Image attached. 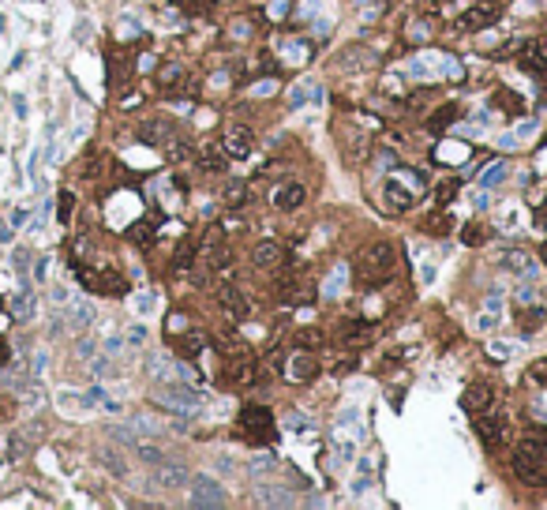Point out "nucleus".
Returning <instances> with one entry per match:
<instances>
[{
	"label": "nucleus",
	"mask_w": 547,
	"mask_h": 510,
	"mask_svg": "<svg viewBox=\"0 0 547 510\" xmlns=\"http://www.w3.org/2000/svg\"><path fill=\"white\" fill-rule=\"evenodd\" d=\"M393 267H398V252H393L390 244H371L356 259V274H360L364 286H386Z\"/></svg>",
	"instance_id": "nucleus-1"
},
{
	"label": "nucleus",
	"mask_w": 547,
	"mask_h": 510,
	"mask_svg": "<svg viewBox=\"0 0 547 510\" xmlns=\"http://www.w3.org/2000/svg\"><path fill=\"white\" fill-rule=\"evenodd\" d=\"M154 405L158 409H169V413H180V417H191V413H199L203 409V394L199 390H191V387H161L154 390Z\"/></svg>",
	"instance_id": "nucleus-2"
},
{
	"label": "nucleus",
	"mask_w": 547,
	"mask_h": 510,
	"mask_svg": "<svg viewBox=\"0 0 547 510\" xmlns=\"http://www.w3.org/2000/svg\"><path fill=\"white\" fill-rule=\"evenodd\" d=\"M240 436L251 439V443H270L278 431H274V413L266 405H248L240 409Z\"/></svg>",
	"instance_id": "nucleus-3"
},
{
	"label": "nucleus",
	"mask_w": 547,
	"mask_h": 510,
	"mask_svg": "<svg viewBox=\"0 0 547 510\" xmlns=\"http://www.w3.org/2000/svg\"><path fill=\"white\" fill-rule=\"evenodd\" d=\"M330 68L334 72H342V75H356V72H367V68H375V53H371L367 46H345L337 57L330 60Z\"/></svg>",
	"instance_id": "nucleus-4"
},
{
	"label": "nucleus",
	"mask_w": 547,
	"mask_h": 510,
	"mask_svg": "<svg viewBox=\"0 0 547 510\" xmlns=\"http://www.w3.org/2000/svg\"><path fill=\"white\" fill-rule=\"evenodd\" d=\"M417 195H420V192L412 188V184H405L401 177H390L386 188H382V203H386V210L398 214V210H409L412 203H417Z\"/></svg>",
	"instance_id": "nucleus-5"
},
{
	"label": "nucleus",
	"mask_w": 547,
	"mask_h": 510,
	"mask_svg": "<svg viewBox=\"0 0 547 510\" xmlns=\"http://www.w3.org/2000/svg\"><path fill=\"white\" fill-rule=\"evenodd\" d=\"M191 506H225V488L210 476H191Z\"/></svg>",
	"instance_id": "nucleus-6"
},
{
	"label": "nucleus",
	"mask_w": 547,
	"mask_h": 510,
	"mask_svg": "<svg viewBox=\"0 0 547 510\" xmlns=\"http://www.w3.org/2000/svg\"><path fill=\"white\" fill-rule=\"evenodd\" d=\"M518 64L529 75H536V79H543L547 75V38H532V41H525V49H521V57Z\"/></svg>",
	"instance_id": "nucleus-7"
},
{
	"label": "nucleus",
	"mask_w": 547,
	"mask_h": 510,
	"mask_svg": "<svg viewBox=\"0 0 547 510\" xmlns=\"http://www.w3.org/2000/svg\"><path fill=\"white\" fill-rule=\"evenodd\" d=\"M203 259H206V267H210V270H225V267H233V252H229L225 236L217 233V229L206 233V241H203Z\"/></svg>",
	"instance_id": "nucleus-8"
},
{
	"label": "nucleus",
	"mask_w": 547,
	"mask_h": 510,
	"mask_svg": "<svg viewBox=\"0 0 547 510\" xmlns=\"http://www.w3.org/2000/svg\"><path fill=\"white\" fill-rule=\"evenodd\" d=\"M518 458L525 462H536V465H547V431L543 428H529V436L518 443Z\"/></svg>",
	"instance_id": "nucleus-9"
},
{
	"label": "nucleus",
	"mask_w": 547,
	"mask_h": 510,
	"mask_svg": "<svg viewBox=\"0 0 547 510\" xmlns=\"http://www.w3.org/2000/svg\"><path fill=\"white\" fill-rule=\"evenodd\" d=\"M461 409L465 413H484V409H495V390L491 383H468L465 394H461Z\"/></svg>",
	"instance_id": "nucleus-10"
},
{
	"label": "nucleus",
	"mask_w": 547,
	"mask_h": 510,
	"mask_svg": "<svg viewBox=\"0 0 547 510\" xmlns=\"http://www.w3.org/2000/svg\"><path fill=\"white\" fill-rule=\"evenodd\" d=\"M476 431L487 447H499V443L506 439V420L499 413H491V409H484V413H476Z\"/></svg>",
	"instance_id": "nucleus-11"
},
{
	"label": "nucleus",
	"mask_w": 547,
	"mask_h": 510,
	"mask_svg": "<svg viewBox=\"0 0 547 510\" xmlns=\"http://www.w3.org/2000/svg\"><path fill=\"white\" fill-rule=\"evenodd\" d=\"M337 342L349 345V349H364V345L371 342V327L367 323H360V319H345V323H337Z\"/></svg>",
	"instance_id": "nucleus-12"
},
{
	"label": "nucleus",
	"mask_w": 547,
	"mask_h": 510,
	"mask_svg": "<svg viewBox=\"0 0 547 510\" xmlns=\"http://www.w3.org/2000/svg\"><path fill=\"white\" fill-rule=\"evenodd\" d=\"M499 19V4H476V8H468V12L457 19V27L461 30H468V34H473V30H484V27H491Z\"/></svg>",
	"instance_id": "nucleus-13"
},
{
	"label": "nucleus",
	"mask_w": 547,
	"mask_h": 510,
	"mask_svg": "<svg viewBox=\"0 0 547 510\" xmlns=\"http://www.w3.org/2000/svg\"><path fill=\"white\" fill-rule=\"evenodd\" d=\"M251 503L255 506H292V495L285 484H259L251 492Z\"/></svg>",
	"instance_id": "nucleus-14"
},
{
	"label": "nucleus",
	"mask_w": 547,
	"mask_h": 510,
	"mask_svg": "<svg viewBox=\"0 0 547 510\" xmlns=\"http://www.w3.org/2000/svg\"><path fill=\"white\" fill-rule=\"evenodd\" d=\"M251 147H255V135H251L248 124H233V128L225 132V150H229L233 158H248Z\"/></svg>",
	"instance_id": "nucleus-15"
},
{
	"label": "nucleus",
	"mask_w": 547,
	"mask_h": 510,
	"mask_svg": "<svg viewBox=\"0 0 547 510\" xmlns=\"http://www.w3.org/2000/svg\"><path fill=\"white\" fill-rule=\"evenodd\" d=\"M337 147H345V158L356 166L367 150V135L360 132V128H337Z\"/></svg>",
	"instance_id": "nucleus-16"
},
{
	"label": "nucleus",
	"mask_w": 547,
	"mask_h": 510,
	"mask_svg": "<svg viewBox=\"0 0 547 510\" xmlns=\"http://www.w3.org/2000/svg\"><path fill=\"white\" fill-rule=\"evenodd\" d=\"M513 476L529 488H547V465H536V462H525L513 454Z\"/></svg>",
	"instance_id": "nucleus-17"
},
{
	"label": "nucleus",
	"mask_w": 547,
	"mask_h": 510,
	"mask_svg": "<svg viewBox=\"0 0 547 510\" xmlns=\"http://www.w3.org/2000/svg\"><path fill=\"white\" fill-rule=\"evenodd\" d=\"M304 199H308L304 184H278V192H274V207L278 210H300Z\"/></svg>",
	"instance_id": "nucleus-18"
},
{
	"label": "nucleus",
	"mask_w": 547,
	"mask_h": 510,
	"mask_svg": "<svg viewBox=\"0 0 547 510\" xmlns=\"http://www.w3.org/2000/svg\"><path fill=\"white\" fill-rule=\"evenodd\" d=\"M154 469H158V484L161 488H188L191 484V469H188V465L161 462V465H154Z\"/></svg>",
	"instance_id": "nucleus-19"
},
{
	"label": "nucleus",
	"mask_w": 547,
	"mask_h": 510,
	"mask_svg": "<svg viewBox=\"0 0 547 510\" xmlns=\"http://www.w3.org/2000/svg\"><path fill=\"white\" fill-rule=\"evenodd\" d=\"M251 263L255 267H281L285 263V244H278V241H262L255 244V252H251Z\"/></svg>",
	"instance_id": "nucleus-20"
},
{
	"label": "nucleus",
	"mask_w": 547,
	"mask_h": 510,
	"mask_svg": "<svg viewBox=\"0 0 547 510\" xmlns=\"http://www.w3.org/2000/svg\"><path fill=\"white\" fill-rule=\"evenodd\" d=\"M323 83H315V79H300L297 86L289 90V105L292 109H300V105H308V102H323Z\"/></svg>",
	"instance_id": "nucleus-21"
},
{
	"label": "nucleus",
	"mask_w": 547,
	"mask_h": 510,
	"mask_svg": "<svg viewBox=\"0 0 547 510\" xmlns=\"http://www.w3.org/2000/svg\"><path fill=\"white\" fill-rule=\"evenodd\" d=\"M315 375H319V364H315V356L297 353V356L289 361V379H297V383H311Z\"/></svg>",
	"instance_id": "nucleus-22"
},
{
	"label": "nucleus",
	"mask_w": 547,
	"mask_h": 510,
	"mask_svg": "<svg viewBox=\"0 0 547 510\" xmlns=\"http://www.w3.org/2000/svg\"><path fill=\"white\" fill-rule=\"evenodd\" d=\"M217 300L225 304V311H229L233 319H248V300L240 297L236 286H222V289H217Z\"/></svg>",
	"instance_id": "nucleus-23"
},
{
	"label": "nucleus",
	"mask_w": 547,
	"mask_h": 510,
	"mask_svg": "<svg viewBox=\"0 0 547 510\" xmlns=\"http://www.w3.org/2000/svg\"><path fill=\"white\" fill-rule=\"evenodd\" d=\"M457 113H461V109H457L454 102H446L443 109H435V113L428 116V132H431V135H443L446 128H450V124L457 121Z\"/></svg>",
	"instance_id": "nucleus-24"
},
{
	"label": "nucleus",
	"mask_w": 547,
	"mask_h": 510,
	"mask_svg": "<svg viewBox=\"0 0 547 510\" xmlns=\"http://www.w3.org/2000/svg\"><path fill=\"white\" fill-rule=\"evenodd\" d=\"M229 150L225 147H217V143H206L203 147V154H199V161H203V169H210V173H222L225 166H229Z\"/></svg>",
	"instance_id": "nucleus-25"
},
{
	"label": "nucleus",
	"mask_w": 547,
	"mask_h": 510,
	"mask_svg": "<svg viewBox=\"0 0 547 510\" xmlns=\"http://www.w3.org/2000/svg\"><path fill=\"white\" fill-rule=\"evenodd\" d=\"M495 102H499V109L510 113V116H521V113H525V98L513 94V90H506V86H499V90H495Z\"/></svg>",
	"instance_id": "nucleus-26"
},
{
	"label": "nucleus",
	"mask_w": 547,
	"mask_h": 510,
	"mask_svg": "<svg viewBox=\"0 0 547 510\" xmlns=\"http://www.w3.org/2000/svg\"><path fill=\"white\" fill-rule=\"evenodd\" d=\"M222 199H225V207H233V210H236V207H244V203L251 199V192H248V184H244V180H229Z\"/></svg>",
	"instance_id": "nucleus-27"
},
{
	"label": "nucleus",
	"mask_w": 547,
	"mask_h": 510,
	"mask_svg": "<svg viewBox=\"0 0 547 510\" xmlns=\"http://www.w3.org/2000/svg\"><path fill=\"white\" fill-rule=\"evenodd\" d=\"M128 241H135V244H154V222H147V218H139V222H131L128 225Z\"/></svg>",
	"instance_id": "nucleus-28"
},
{
	"label": "nucleus",
	"mask_w": 547,
	"mask_h": 510,
	"mask_svg": "<svg viewBox=\"0 0 547 510\" xmlns=\"http://www.w3.org/2000/svg\"><path fill=\"white\" fill-rule=\"evenodd\" d=\"M184 75H188V72H184L180 64H166V68L158 72V86H161V90H177V86L184 83Z\"/></svg>",
	"instance_id": "nucleus-29"
},
{
	"label": "nucleus",
	"mask_w": 547,
	"mask_h": 510,
	"mask_svg": "<svg viewBox=\"0 0 547 510\" xmlns=\"http://www.w3.org/2000/svg\"><path fill=\"white\" fill-rule=\"evenodd\" d=\"M203 345H206V338H203L199 330H188V334H180V338H177V349H180L184 356H199Z\"/></svg>",
	"instance_id": "nucleus-30"
},
{
	"label": "nucleus",
	"mask_w": 547,
	"mask_h": 510,
	"mask_svg": "<svg viewBox=\"0 0 547 510\" xmlns=\"http://www.w3.org/2000/svg\"><path fill=\"white\" fill-rule=\"evenodd\" d=\"M195 255H199V248H195V241H180L177 255H173V267H177V270H188V267L195 263Z\"/></svg>",
	"instance_id": "nucleus-31"
},
{
	"label": "nucleus",
	"mask_w": 547,
	"mask_h": 510,
	"mask_svg": "<svg viewBox=\"0 0 547 510\" xmlns=\"http://www.w3.org/2000/svg\"><path fill=\"white\" fill-rule=\"evenodd\" d=\"M506 267L510 270H518V274H525L532 281V263H529V252H518V248H513V252L506 255Z\"/></svg>",
	"instance_id": "nucleus-32"
},
{
	"label": "nucleus",
	"mask_w": 547,
	"mask_h": 510,
	"mask_svg": "<svg viewBox=\"0 0 547 510\" xmlns=\"http://www.w3.org/2000/svg\"><path fill=\"white\" fill-rule=\"evenodd\" d=\"M543 319H547V311H543V308H525V311H518V323H521L525 330H536Z\"/></svg>",
	"instance_id": "nucleus-33"
},
{
	"label": "nucleus",
	"mask_w": 547,
	"mask_h": 510,
	"mask_svg": "<svg viewBox=\"0 0 547 510\" xmlns=\"http://www.w3.org/2000/svg\"><path fill=\"white\" fill-rule=\"evenodd\" d=\"M68 319L75 323V327H86V323H90L94 319V308H90V304H72V308H68Z\"/></svg>",
	"instance_id": "nucleus-34"
},
{
	"label": "nucleus",
	"mask_w": 547,
	"mask_h": 510,
	"mask_svg": "<svg viewBox=\"0 0 547 510\" xmlns=\"http://www.w3.org/2000/svg\"><path fill=\"white\" fill-rule=\"evenodd\" d=\"M506 173H510V169H506V161H495V166L484 173V188H487V192H491V188H499V184L506 180Z\"/></svg>",
	"instance_id": "nucleus-35"
},
{
	"label": "nucleus",
	"mask_w": 547,
	"mask_h": 510,
	"mask_svg": "<svg viewBox=\"0 0 547 510\" xmlns=\"http://www.w3.org/2000/svg\"><path fill=\"white\" fill-rule=\"evenodd\" d=\"M135 454H139L147 465H161V462H166V454H161L158 447H150V443H135Z\"/></svg>",
	"instance_id": "nucleus-36"
},
{
	"label": "nucleus",
	"mask_w": 547,
	"mask_h": 510,
	"mask_svg": "<svg viewBox=\"0 0 547 510\" xmlns=\"http://www.w3.org/2000/svg\"><path fill=\"white\" fill-rule=\"evenodd\" d=\"M72 210H75V195L72 192H60V207H57V222L68 225L72 222Z\"/></svg>",
	"instance_id": "nucleus-37"
},
{
	"label": "nucleus",
	"mask_w": 547,
	"mask_h": 510,
	"mask_svg": "<svg viewBox=\"0 0 547 510\" xmlns=\"http://www.w3.org/2000/svg\"><path fill=\"white\" fill-rule=\"evenodd\" d=\"M274 469H278V462H274L270 454H259V458L251 462V473H255V476H266V473H274Z\"/></svg>",
	"instance_id": "nucleus-38"
},
{
	"label": "nucleus",
	"mask_w": 547,
	"mask_h": 510,
	"mask_svg": "<svg viewBox=\"0 0 547 510\" xmlns=\"http://www.w3.org/2000/svg\"><path fill=\"white\" fill-rule=\"evenodd\" d=\"M270 94H278V83L274 79H262V83L251 86V98H270Z\"/></svg>",
	"instance_id": "nucleus-39"
},
{
	"label": "nucleus",
	"mask_w": 547,
	"mask_h": 510,
	"mask_svg": "<svg viewBox=\"0 0 547 510\" xmlns=\"http://www.w3.org/2000/svg\"><path fill=\"white\" fill-rule=\"evenodd\" d=\"M342 286H345V267H337L334 274H330V281H326V297H334Z\"/></svg>",
	"instance_id": "nucleus-40"
},
{
	"label": "nucleus",
	"mask_w": 547,
	"mask_h": 510,
	"mask_svg": "<svg viewBox=\"0 0 547 510\" xmlns=\"http://www.w3.org/2000/svg\"><path fill=\"white\" fill-rule=\"evenodd\" d=\"M30 304H34V300H30V297H15V300H12V308H15V311H12V316H15V319H23V316H30Z\"/></svg>",
	"instance_id": "nucleus-41"
},
{
	"label": "nucleus",
	"mask_w": 547,
	"mask_h": 510,
	"mask_svg": "<svg viewBox=\"0 0 547 510\" xmlns=\"http://www.w3.org/2000/svg\"><path fill=\"white\" fill-rule=\"evenodd\" d=\"M289 8H292V0H270V15L274 19H285Z\"/></svg>",
	"instance_id": "nucleus-42"
},
{
	"label": "nucleus",
	"mask_w": 547,
	"mask_h": 510,
	"mask_svg": "<svg viewBox=\"0 0 547 510\" xmlns=\"http://www.w3.org/2000/svg\"><path fill=\"white\" fill-rule=\"evenodd\" d=\"M94 375H97V379H109V375H116V372H113V361H109V356H102V361H94Z\"/></svg>",
	"instance_id": "nucleus-43"
},
{
	"label": "nucleus",
	"mask_w": 547,
	"mask_h": 510,
	"mask_svg": "<svg viewBox=\"0 0 547 510\" xmlns=\"http://www.w3.org/2000/svg\"><path fill=\"white\" fill-rule=\"evenodd\" d=\"M233 38L236 41H248L251 38V23H248V19H236V23H233Z\"/></svg>",
	"instance_id": "nucleus-44"
},
{
	"label": "nucleus",
	"mask_w": 547,
	"mask_h": 510,
	"mask_svg": "<svg viewBox=\"0 0 547 510\" xmlns=\"http://www.w3.org/2000/svg\"><path fill=\"white\" fill-rule=\"evenodd\" d=\"M297 342L304 345V349H308V345H319L323 338H319V330H300V334H297Z\"/></svg>",
	"instance_id": "nucleus-45"
},
{
	"label": "nucleus",
	"mask_w": 547,
	"mask_h": 510,
	"mask_svg": "<svg viewBox=\"0 0 547 510\" xmlns=\"http://www.w3.org/2000/svg\"><path fill=\"white\" fill-rule=\"evenodd\" d=\"M285 424H289V428H297V431H308V428H311V424H308V417H300V413H289V417H285Z\"/></svg>",
	"instance_id": "nucleus-46"
},
{
	"label": "nucleus",
	"mask_w": 547,
	"mask_h": 510,
	"mask_svg": "<svg viewBox=\"0 0 547 510\" xmlns=\"http://www.w3.org/2000/svg\"><path fill=\"white\" fill-rule=\"evenodd\" d=\"M461 241H465V244H480V241H484V233H480V225H468V229L461 233Z\"/></svg>",
	"instance_id": "nucleus-47"
},
{
	"label": "nucleus",
	"mask_w": 547,
	"mask_h": 510,
	"mask_svg": "<svg viewBox=\"0 0 547 510\" xmlns=\"http://www.w3.org/2000/svg\"><path fill=\"white\" fill-rule=\"evenodd\" d=\"M105 465H109V469H113L116 476H124V465H120V458H116L113 450H105Z\"/></svg>",
	"instance_id": "nucleus-48"
},
{
	"label": "nucleus",
	"mask_w": 547,
	"mask_h": 510,
	"mask_svg": "<svg viewBox=\"0 0 547 510\" xmlns=\"http://www.w3.org/2000/svg\"><path fill=\"white\" fill-rule=\"evenodd\" d=\"M353 368H356V356H345V361H337V368H334V372H337V375H349V372H353Z\"/></svg>",
	"instance_id": "nucleus-49"
},
{
	"label": "nucleus",
	"mask_w": 547,
	"mask_h": 510,
	"mask_svg": "<svg viewBox=\"0 0 547 510\" xmlns=\"http://www.w3.org/2000/svg\"><path fill=\"white\" fill-rule=\"evenodd\" d=\"M454 192H457V184H443V188H439V203H450Z\"/></svg>",
	"instance_id": "nucleus-50"
},
{
	"label": "nucleus",
	"mask_w": 547,
	"mask_h": 510,
	"mask_svg": "<svg viewBox=\"0 0 547 510\" xmlns=\"http://www.w3.org/2000/svg\"><path fill=\"white\" fill-rule=\"evenodd\" d=\"M143 338H147V330H143V327H135V330L128 334V342H131V345H143Z\"/></svg>",
	"instance_id": "nucleus-51"
},
{
	"label": "nucleus",
	"mask_w": 547,
	"mask_h": 510,
	"mask_svg": "<svg viewBox=\"0 0 547 510\" xmlns=\"http://www.w3.org/2000/svg\"><path fill=\"white\" fill-rule=\"evenodd\" d=\"M12 361V349H8V338H0V364Z\"/></svg>",
	"instance_id": "nucleus-52"
},
{
	"label": "nucleus",
	"mask_w": 547,
	"mask_h": 510,
	"mask_svg": "<svg viewBox=\"0 0 547 510\" xmlns=\"http://www.w3.org/2000/svg\"><path fill=\"white\" fill-rule=\"evenodd\" d=\"M536 225H540V229H547V203H543L540 210H536Z\"/></svg>",
	"instance_id": "nucleus-53"
},
{
	"label": "nucleus",
	"mask_w": 547,
	"mask_h": 510,
	"mask_svg": "<svg viewBox=\"0 0 547 510\" xmlns=\"http://www.w3.org/2000/svg\"><path fill=\"white\" fill-rule=\"evenodd\" d=\"M120 353V338H113V342H105V356H116Z\"/></svg>",
	"instance_id": "nucleus-54"
},
{
	"label": "nucleus",
	"mask_w": 547,
	"mask_h": 510,
	"mask_svg": "<svg viewBox=\"0 0 547 510\" xmlns=\"http://www.w3.org/2000/svg\"><path fill=\"white\" fill-rule=\"evenodd\" d=\"M15 267H19V270H27V267H30V252H27V255L19 252V255H15Z\"/></svg>",
	"instance_id": "nucleus-55"
},
{
	"label": "nucleus",
	"mask_w": 547,
	"mask_h": 510,
	"mask_svg": "<svg viewBox=\"0 0 547 510\" xmlns=\"http://www.w3.org/2000/svg\"><path fill=\"white\" fill-rule=\"evenodd\" d=\"M169 330H184V316H173L169 319Z\"/></svg>",
	"instance_id": "nucleus-56"
},
{
	"label": "nucleus",
	"mask_w": 547,
	"mask_h": 510,
	"mask_svg": "<svg viewBox=\"0 0 547 510\" xmlns=\"http://www.w3.org/2000/svg\"><path fill=\"white\" fill-rule=\"evenodd\" d=\"M540 263L547 267V241H543V248H540Z\"/></svg>",
	"instance_id": "nucleus-57"
}]
</instances>
